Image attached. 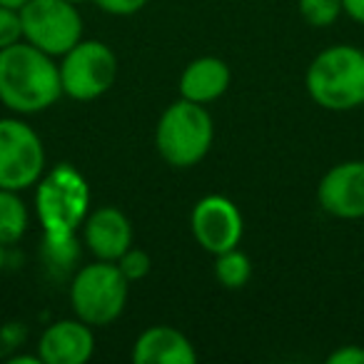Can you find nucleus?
<instances>
[{
  "instance_id": "nucleus-1",
  "label": "nucleus",
  "mask_w": 364,
  "mask_h": 364,
  "mask_svg": "<svg viewBox=\"0 0 364 364\" xmlns=\"http://www.w3.org/2000/svg\"><path fill=\"white\" fill-rule=\"evenodd\" d=\"M63 95L60 68L53 55L21 41L0 50V102L18 115H36Z\"/></svg>"
},
{
  "instance_id": "nucleus-2",
  "label": "nucleus",
  "mask_w": 364,
  "mask_h": 364,
  "mask_svg": "<svg viewBox=\"0 0 364 364\" xmlns=\"http://www.w3.org/2000/svg\"><path fill=\"white\" fill-rule=\"evenodd\" d=\"M307 92L319 107L349 112L364 105V50L332 46L314 55L307 68Z\"/></svg>"
},
{
  "instance_id": "nucleus-3",
  "label": "nucleus",
  "mask_w": 364,
  "mask_h": 364,
  "mask_svg": "<svg viewBox=\"0 0 364 364\" xmlns=\"http://www.w3.org/2000/svg\"><path fill=\"white\" fill-rule=\"evenodd\" d=\"M90 213V188L68 162L50 167L36 182V215L43 235H75Z\"/></svg>"
},
{
  "instance_id": "nucleus-4",
  "label": "nucleus",
  "mask_w": 364,
  "mask_h": 364,
  "mask_svg": "<svg viewBox=\"0 0 364 364\" xmlns=\"http://www.w3.org/2000/svg\"><path fill=\"white\" fill-rule=\"evenodd\" d=\"M215 140L210 112L200 102L180 97L160 115L155 127V147L172 167H193L208 157Z\"/></svg>"
},
{
  "instance_id": "nucleus-5",
  "label": "nucleus",
  "mask_w": 364,
  "mask_h": 364,
  "mask_svg": "<svg viewBox=\"0 0 364 364\" xmlns=\"http://www.w3.org/2000/svg\"><path fill=\"white\" fill-rule=\"evenodd\" d=\"M130 282L115 262L97 259L75 272L70 282V304L77 319L90 327H107L122 314Z\"/></svg>"
},
{
  "instance_id": "nucleus-6",
  "label": "nucleus",
  "mask_w": 364,
  "mask_h": 364,
  "mask_svg": "<svg viewBox=\"0 0 364 364\" xmlns=\"http://www.w3.org/2000/svg\"><path fill=\"white\" fill-rule=\"evenodd\" d=\"M23 41L58 58L82 41V16L70 0H28L21 11Z\"/></svg>"
},
{
  "instance_id": "nucleus-7",
  "label": "nucleus",
  "mask_w": 364,
  "mask_h": 364,
  "mask_svg": "<svg viewBox=\"0 0 364 364\" xmlns=\"http://www.w3.org/2000/svg\"><path fill=\"white\" fill-rule=\"evenodd\" d=\"M46 172V147L36 130L18 117H0V190L36 188Z\"/></svg>"
},
{
  "instance_id": "nucleus-8",
  "label": "nucleus",
  "mask_w": 364,
  "mask_h": 364,
  "mask_svg": "<svg viewBox=\"0 0 364 364\" xmlns=\"http://www.w3.org/2000/svg\"><path fill=\"white\" fill-rule=\"evenodd\" d=\"M58 68H60L63 95L80 102L105 95L117 77L115 53L105 43L85 41V38L63 55V63Z\"/></svg>"
},
{
  "instance_id": "nucleus-9",
  "label": "nucleus",
  "mask_w": 364,
  "mask_h": 364,
  "mask_svg": "<svg viewBox=\"0 0 364 364\" xmlns=\"http://www.w3.org/2000/svg\"><path fill=\"white\" fill-rule=\"evenodd\" d=\"M190 228L198 245L210 255H223L240 247L245 232V220L240 208L223 195H208L198 200L190 215Z\"/></svg>"
},
{
  "instance_id": "nucleus-10",
  "label": "nucleus",
  "mask_w": 364,
  "mask_h": 364,
  "mask_svg": "<svg viewBox=\"0 0 364 364\" xmlns=\"http://www.w3.org/2000/svg\"><path fill=\"white\" fill-rule=\"evenodd\" d=\"M319 208L339 220L364 218V160H347L324 172L317 185Z\"/></svg>"
},
{
  "instance_id": "nucleus-11",
  "label": "nucleus",
  "mask_w": 364,
  "mask_h": 364,
  "mask_svg": "<svg viewBox=\"0 0 364 364\" xmlns=\"http://www.w3.org/2000/svg\"><path fill=\"white\" fill-rule=\"evenodd\" d=\"M95 352L90 324L82 319H60L43 332L38 354L46 364H85Z\"/></svg>"
},
{
  "instance_id": "nucleus-12",
  "label": "nucleus",
  "mask_w": 364,
  "mask_h": 364,
  "mask_svg": "<svg viewBox=\"0 0 364 364\" xmlns=\"http://www.w3.org/2000/svg\"><path fill=\"white\" fill-rule=\"evenodd\" d=\"M82 240L97 259L117 262V257L132 247V225L122 210L105 205L95 213H87L82 223Z\"/></svg>"
},
{
  "instance_id": "nucleus-13",
  "label": "nucleus",
  "mask_w": 364,
  "mask_h": 364,
  "mask_svg": "<svg viewBox=\"0 0 364 364\" xmlns=\"http://www.w3.org/2000/svg\"><path fill=\"white\" fill-rule=\"evenodd\" d=\"M135 364H195L198 352L180 329L155 324L147 327L132 344Z\"/></svg>"
},
{
  "instance_id": "nucleus-14",
  "label": "nucleus",
  "mask_w": 364,
  "mask_h": 364,
  "mask_svg": "<svg viewBox=\"0 0 364 364\" xmlns=\"http://www.w3.org/2000/svg\"><path fill=\"white\" fill-rule=\"evenodd\" d=\"M230 80H232V73H230L228 63L223 58L203 55L182 70L180 97L208 105V102L218 100V97H223L228 92Z\"/></svg>"
},
{
  "instance_id": "nucleus-15",
  "label": "nucleus",
  "mask_w": 364,
  "mask_h": 364,
  "mask_svg": "<svg viewBox=\"0 0 364 364\" xmlns=\"http://www.w3.org/2000/svg\"><path fill=\"white\" fill-rule=\"evenodd\" d=\"M31 215L26 203L21 200V193L16 190H0V245H16L26 235Z\"/></svg>"
},
{
  "instance_id": "nucleus-16",
  "label": "nucleus",
  "mask_w": 364,
  "mask_h": 364,
  "mask_svg": "<svg viewBox=\"0 0 364 364\" xmlns=\"http://www.w3.org/2000/svg\"><path fill=\"white\" fill-rule=\"evenodd\" d=\"M252 277V262L240 247L215 255V279L225 289H242Z\"/></svg>"
},
{
  "instance_id": "nucleus-17",
  "label": "nucleus",
  "mask_w": 364,
  "mask_h": 364,
  "mask_svg": "<svg viewBox=\"0 0 364 364\" xmlns=\"http://www.w3.org/2000/svg\"><path fill=\"white\" fill-rule=\"evenodd\" d=\"M342 13V0H299V16L312 28L334 26Z\"/></svg>"
},
{
  "instance_id": "nucleus-18",
  "label": "nucleus",
  "mask_w": 364,
  "mask_h": 364,
  "mask_svg": "<svg viewBox=\"0 0 364 364\" xmlns=\"http://www.w3.org/2000/svg\"><path fill=\"white\" fill-rule=\"evenodd\" d=\"M117 267H120V272L125 274L127 282H137V279H145L147 274H150V255L145 252V250H137V247H127L125 252L117 257Z\"/></svg>"
},
{
  "instance_id": "nucleus-19",
  "label": "nucleus",
  "mask_w": 364,
  "mask_h": 364,
  "mask_svg": "<svg viewBox=\"0 0 364 364\" xmlns=\"http://www.w3.org/2000/svg\"><path fill=\"white\" fill-rule=\"evenodd\" d=\"M21 41H23L21 11H11V8L0 6V50L16 46Z\"/></svg>"
},
{
  "instance_id": "nucleus-20",
  "label": "nucleus",
  "mask_w": 364,
  "mask_h": 364,
  "mask_svg": "<svg viewBox=\"0 0 364 364\" xmlns=\"http://www.w3.org/2000/svg\"><path fill=\"white\" fill-rule=\"evenodd\" d=\"M102 13H110V16H135L142 8L147 6V0H92Z\"/></svg>"
},
{
  "instance_id": "nucleus-21",
  "label": "nucleus",
  "mask_w": 364,
  "mask_h": 364,
  "mask_svg": "<svg viewBox=\"0 0 364 364\" xmlns=\"http://www.w3.org/2000/svg\"><path fill=\"white\" fill-rule=\"evenodd\" d=\"M327 364H364V347L359 344H344L334 349L327 357Z\"/></svg>"
},
{
  "instance_id": "nucleus-22",
  "label": "nucleus",
  "mask_w": 364,
  "mask_h": 364,
  "mask_svg": "<svg viewBox=\"0 0 364 364\" xmlns=\"http://www.w3.org/2000/svg\"><path fill=\"white\" fill-rule=\"evenodd\" d=\"M342 11L347 13L352 21L364 26V0H342Z\"/></svg>"
},
{
  "instance_id": "nucleus-23",
  "label": "nucleus",
  "mask_w": 364,
  "mask_h": 364,
  "mask_svg": "<svg viewBox=\"0 0 364 364\" xmlns=\"http://www.w3.org/2000/svg\"><path fill=\"white\" fill-rule=\"evenodd\" d=\"M28 0H0V6L3 8H11V11H23V6H26Z\"/></svg>"
},
{
  "instance_id": "nucleus-24",
  "label": "nucleus",
  "mask_w": 364,
  "mask_h": 364,
  "mask_svg": "<svg viewBox=\"0 0 364 364\" xmlns=\"http://www.w3.org/2000/svg\"><path fill=\"white\" fill-rule=\"evenodd\" d=\"M3 264H6V247L0 245V272H3Z\"/></svg>"
},
{
  "instance_id": "nucleus-25",
  "label": "nucleus",
  "mask_w": 364,
  "mask_h": 364,
  "mask_svg": "<svg viewBox=\"0 0 364 364\" xmlns=\"http://www.w3.org/2000/svg\"><path fill=\"white\" fill-rule=\"evenodd\" d=\"M70 3H77V6H80V3H85V0H70Z\"/></svg>"
},
{
  "instance_id": "nucleus-26",
  "label": "nucleus",
  "mask_w": 364,
  "mask_h": 364,
  "mask_svg": "<svg viewBox=\"0 0 364 364\" xmlns=\"http://www.w3.org/2000/svg\"><path fill=\"white\" fill-rule=\"evenodd\" d=\"M362 110H364V105H362Z\"/></svg>"
}]
</instances>
